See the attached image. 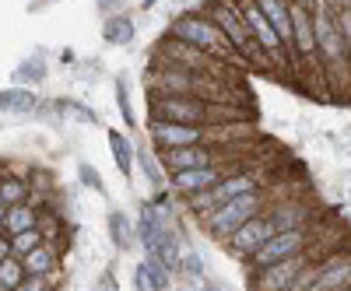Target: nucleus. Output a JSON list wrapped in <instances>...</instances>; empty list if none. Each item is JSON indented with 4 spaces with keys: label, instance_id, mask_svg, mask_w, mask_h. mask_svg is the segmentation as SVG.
I'll return each mask as SVG.
<instances>
[{
    "label": "nucleus",
    "instance_id": "f257e3e1",
    "mask_svg": "<svg viewBox=\"0 0 351 291\" xmlns=\"http://www.w3.org/2000/svg\"><path fill=\"white\" fill-rule=\"evenodd\" d=\"M313 28H316V53H319V71L330 95H351V64H348V46L337 28V4L334 0H316L313 4Z\"/></svg>",
    "mask_w": 351,
    "mask_h": 291
},
{
    "label": "nucleus",
    "instance_id": "9d476101",
    "mask_svg": "<svg viewBox=\"0 0 351 291\" xmlns=\"http://www.w3.org/2000/svg\"><path fill=\"white\" fill-rule=\"evenodd\" d=\"M232 172H239L236 165H221V162H211L204 168H186V172H176L172 176V193L176 197H193V193H208L215 190L225 176H232Z\"/></svg>",
    "mask_w": 351,
    "mask_h": 291
},
{
    "label": "nucleus",
    "instance_id": "20e7f679",
    "mask_svg": "<svg viewBox=\"0 0 351 291\" xmlns=\"http://www.w3.org/2000/svg\"><path fill=\"white\" fill-rule=\"evenodd\" d=\"M271 207V193H267V186L263 190H253V193H243V197H232V200H225L221 207L204 221L208 225V231L215 239H221V242H228L232 239V231H239L250 218H256V214H263Z\"/></svg>",
    "mask_w": 351,
    "mask_h": 291
},
{
    "label": "nucleus",
    "instance_id": "dca6fc26",
    "mask_svg": "<svg viewBox=\"0 0 351 291\" xmlns=\"http://www.w3.org/2000/svg\"><path fill=\"white\" fill-rule=\"evenodd\" d=\"M165 236V221H162V211L152 207V203H144L141 207V221H137V239L144 246V253H148L158 239Z\"/></svg>",
    "mask_w": 351,
    "mask_h": 291
},
{
    "label": "nucleus",
    "instance_id": "423d86ee",
    "mask_svg": "<svg viewBox=\"0 0 351 291\" xmlns=\"http://www.w3.org/2000/svg\"><path fill=\"white\" fill-rule=\"evenodd\" d=\"M319 236V225L316 228H288V231H274V236L263 242L253 256H250V267L253 270H263L271 264H281V260H291L309 249V242Z\"/></svg>",
    "mask_w": 351,
    "mask_h": 291
},
{
    "label": "nucleus",
    "instance_id": "bb28decb",
    "mask_svg": "<svg viewBox=\"0 0 351 291\" xmlns=\"http://www.w3.org/2000/svg\"><path fill=\"white\" fill-rule=\"evenodd\" d=\"M141 267H144V274H148V284H152V291H169V288H172V274H169V270L158 264V260H152V256H148Z\"/></svg>",
    "mask_w": 351,
    "mask_h": 291
},
{
    "label": "nucleus",
    "instance_id": "4c0bfd02",
    "mask_svg": "<svg viewBox=\"0 0 351 291\" xmlns=\"http://www.w3.org/2000/svg\"><path fill=\"white\" fill-rule=\"evenodd\" d=\"M4 214H8V203H4V200H0V221H4Z\"/></svg>",
    "mask_w": 351,
    "mask_h": 291
},
{
    "label": "nucleus",
    "instance_id": "cd10ccee",
    "mask_svg": "<svg viewBox=\"0 0 351 291\" xmlns=\"http://www.w3.org/2000/svg\"><path fill=\"white\" fill-rule=\"evenodd\" d=\"M21 281H25V267H21V260H18V256H8L4 264H0V284H4L8 291H14Z\"/></svg>",
    "mask_w": 351,
    "mask_h": 291
},
{
    "label": "nucleus",
    "instance_id": "c85d7f7f",
    "mask_svg": "<svg viewBox=\"0 0 351 291\" xmlns=\"http://www.w3.org/2000/svg\"><path fill=\"white\" fill-rule=\"evenodd\" d=\"M337 28H341V36H344L348 64H351V0H341V4H337Z\"/></svg>",
    "mask_w": 351,
    "mask_h": 291
},
{
    "label": "nucleus",
    "instance_id": "a211bd4d",
    "mask_svg": "<svg viewBox=\"0 0 351 291\" xmlns=\"http://www.w3.org/2000/svg\"><path fill=\"white\" fill-rule=\"evenodd\" d=\"M148 256H152V260H158V264H162L169 274H172V270H180V264H183V249H180V239H176L172 231L165 228V236H162V239H158V242L148 249Z\"/></svg>",
    "mask_w": 351,
    "mask_h": 291
},
{
    "label": "nucleus",
    "instance_id": "7c9ffc66",
    "mask_svg": "<svg viewBox=\"0 0 351 291\" xmlns=\"http://www.w3.org/2000/svg\"><path fill=\"white\" fill-rule=\"evenodd\" d=\"M180 267H183V270H186V274H190L193 281H204V260H200L197 253H186Z\"/></svg>",
    "mask_w": 351,
    "mask_h": 291
},
{
    "label": "nucleus",
    "instance_id": "aec40b11",
    "mask_svg": "<svg viewBox=\"0 0 351 291\" xmlns=\"http://www.w3.org/2000/svg\"><path fill=\"white\" fill-rule=\"evenodd\" d=\"M39 214L32 203H18V207H8L4 214V231L8 236H18V231H28V228H39Z\"/></svg>",
    "mask_w": 351,
    "mask_h": 291
},
{
    "label": "nucleus",
    "instance_id": "0eeeda50",
    "mask_svg": "<svg viewBox=\"0 0 351 291\" xmlns=\"http://www.w3.org/2000/svg\"><path fill=\"white\" fill-rule=\"evenodd\" d=\"M232 4L239 8V18H243V25H246V32H250V39L267 53V60L274 64V71H281L285 64H288V53H285V42L278 39V32L271 28V21L260 14V8H256V0H232ZM288 71H291V64H288Z\"/></svg>",
    "mask_w": 351,
    "mask_h": 291
},
{
    "label": "nucleus",
    "instance_id": "f3484780",
    "mask_svg": "<svg viewBox=\"0 0 351 291\" xmlns=\"http://www.w3.org/2000/svg\"><path fill=\"white\" fill-rule=\"evenodd\" d=\"M109 151H112L116 168H120L123 176L130 179V176H134V162H137V148L130 144V137L120 134V130H109Z\"/></svg>",
    "mask_w": 351,
    "mask_h": 291
},
{
    "label": "nucleus",
    "instance_id": "ea45409f",
    "mask_svg": "<svg viewBox=\"0 0 351 291\" xmlns=\"http://www.w3.org/2000/svg\"><path fill=\"white\" fill-rule=\"evenodd\" d=\"M0 236H8V231H4V221H0Z\"/></svg>",
    "mask_w": 351,
    "mask_h": 291
},
{
    "label": "nucleus",
    "instance_id": "473e14b6",
    "mask_svg": "<svg viewBox=\"0 0 351 291\" xmlns=\"http://www.w3.org/2000/svg\"><path fill=\"white\" fill-rule=\"evenodd\" d=\"M14 291H49V288H46V281H43V277H25Z\"/></svg>",
    "mask_w": 351,
    "mask_h": 291
},
{
    "label": "nucleus",
    "instance_id": "2eb2a0df",
    "mask_svg": "<svg viewBox=\"0 0 351 291\" xmlns=\"http://www.w3.org/2000/svg\"><path fill=\"white\" fill-rule=\"evenodd\" d=\"M260 14L271 21V28L278 32V39L285 42V53H288V64H291V4L288 0H256Z\"/></svg>",
    "mask_w": 351,
    "mask_h": 291
},
{
    "label": "nucleus",
    "instance_id": "4be33fe9",
    "mask_svg": "<svg viewBox=\"0 0 351 291\" xmlns=\"http://www.w3.org/2000/svg\"><path fill=\"white\" fill-rule=\"evenodd\" d=\"M36 92H28V88H8V92H0V112H32L36 109Z\"/></svg>",
    "mask_w": 351,
    "mask_h": 291
},
{
    "label": "nucleus",
    "instance_id": "b1692460",
    "mask_svg": "<svg viewBox=\"0 0 351 291\" xmlns=\"http://www.w3.org/2000/svg\"><path fill=\"white\" fill-rule=\"evenodd\" d=\"M137 165H141V172H144V179H148L152 190L165 186V168H162L158 155H148V148H137Z\"/></svg>",
    "mask_w": 351,
    "mask_h": 291
},
{
    "label": "nucleus",
    "instance_id": "412c9836",
    "mask_svg": "<svg viewBox=\"0 0 351 291\" xmlns=\"http://www.w3.org/2000/svg\"><path fill=\"white\" fill-rule=\"evenodd\" d=\"M56 264V253L43 242L39 249H32L28 256H21V267H25V277H46Z\"/></svg>",
    "mask_w": 351,
    "mask_h": 291
},
{
    "label": "nucleus",
    "instance_id": "f704fd0d",
    "mask_svg": "<svg viewBox=\"0 0 351 291\" xmlns=\"http://www.w3.org/2000/svg\"><path fill=\"white\" fill-rule=\"evenodd\" d=\"M134 288H137V291H152V284H148V274H144V267H137V270H134Z\"/></svg>",
    "mask_w": 351,
    "mask_h": 291
},
{
    "label": "nucleus",
    "instance_id": "a19ab883",
    "mask_svg": "<svg viewBox=\"0 0 351 291\" xmlns=\"http://www.w3.org/2000/svg\"><path fill=\"white\" fill-rule=\"evenodd\" d=\"M176 291H190V288H176Z\"/></svg>",
    "mask_w": 351,
    "mask_h": 291
},
{
    "label": "nucleus",
    "instance_id": "79ce46f5",
    "mask_svg": "<svg viewBox=\"0 0 351 291\" xmlns=\"http://www.w3.org/2000/svg\"><path fill=\"white\" fill-rule=\"evenodd\" d=\"M0 291H8V288H4V284H0Z\"/></svg>",
    "mask_w": 351,
    "mask_h": 291
},
{
    "label": "nucleus",
    "instance_id": "c756f323",
    "mask_svg": "<svg viewBox=\"0 0 351 291\" xmlns=\"http://www.w3.org/2000/svg\"><path fill=\"white\" fill-rule=\"evenodd\" d=\"M116 105H120V112H123V123L134 127V109H130V95H127V84L123 81L116 84Z\"/></svg>",
    "mask_w": 351,
    "mask_h": 291
},
{
    "label": "nucleus",
    "instance_id": "2f4dec72",
    "mask_svg": "<svg viewBox=\"0 0 351 291\" xmlns=\"http://www.w3.org/2000/svg\"><path fill=\"white\" fill-rule=\"evenodd\" d=\"M77 172H81V179H84V183H88V186H92V190H95V193H106V186H102V176H99V172H95V168H92V165H81V168H77Z\"/></svg>",
    "mask_w": 351,
    "mask_h": 291
},
{
    "label": "nucleus",
    "instance_id": "ddd939ff",
    "mask_svg": "<svg viewBox=\"0 0 351 291\" xmlns=\"http://www.w3.org/2000/svg\"><path fill=\"white\" fill-rule=\"evenodd\" d=\"M152 140H155V151H172V148H190V144H204V127H190V123H165V120H152Z\"/></svg>",
    "mask_w": 351,
    "mask_h": 291
},
{
    "label": "nucleus",
    "instance_id": "4468645a",
    "mask_svg": "<svg viewBox=\"0 0 351 291\" xmlns=\"http://www.w3.org/2000/svg\"><path fill=\"white\" fill-rule=\"evenodd\" d=\"M158 162L169 176L176 172H186V168H204L211 165V148L208 144H190V148H172V151H158Z\"/></svg>",
    "mask_w": 351,
    "mask_h": 291
},
{
    "label": "nucleus",
    "instance_id": "f8f14e48",
    "mask_svg": "<svg viewBox=\"0 0 351 291\" xmlns=\"http://www.w3.org/2000/svg\"><path fill=\"white\" fill-rule=\"evenodd\" d=\"M271 236H274V225H271V218H267V214H256V218H250L239 231H232V239H228L225 246H228L232 253H236L239 260H250V256H253L263 242L271 239Z\"/></svg>",
    "mask_w": 351,
    "mask_h": 291
},
{
    "label": "nucleus",
    "instance_id": "c9c22d12",
    "mask_svg": "<svg viewBox=\"0 0 351 291\" xmlns=\"http://www.w3.org/2000/svg\"><path fill=\"white\" fill-rule=\"evenodd\" d=\"M11 256V236H0V264Z\"/></svg>",
    "mask_w": 351,
    "mask_h": 291
},
{
    "label": "nucleus",
    "instance_id": "e433bc0d",
    "mask_svg": "<svg viewBox=\"0 0 351 291\" xmlns=\"http://www.w3.org/2000/svg\"><path fill=\"white\" fill-rule=\"evenodd\" d=\"M197 291H225L221 284H215V281H208V277H204V281H197Z\"/></svg>",
    "mask_w": 351,
    "mask_h": 291
},
{
    "label": "nucleus",
    "instance_id": "72a5a7b5",
    "mask_svg": "<svg viewBox=\"0 0 351 291\" xmlns=\"http://www.w3.org/2000/svg\"><path fill=\"white\" fill-rule=\"evenodd\" d=\"M43 74H46V71H43V64H25V67L18 71V77H36V81H39Z\"/></svg>",
    "mask_w": 351,
    "mask_h": 291
},
{
    "label": "nucleus",
    "instance_id": "6ab92c4d",
    "mask_svg": "<svg viewBox=\"0 0 351 291\" xmlns=\"http://www.w3.org/2000/svg\"><path fill=\"white\" fill-rule=\"evenodd\" d=\"M106 225H109V239H112V246L120 249V253H127V249L134 246V239H137V228L130 225V218H127L123 211H109Z\"/></svg>",
    "mask_w": 351,
    "mask_h": 291
},
{
    "label": "nucleus",
    "instance_id": "7ed1b4c3",
    "mask_svg": "<svg viewBox=\"0 0 351 291\" xmlns=\"http://www.w3.org/2000/svg\"><path fill=\"white\" fill-rule=\"evenodd\" d=\"M204 14H208V18L221 28V36L232 42V49H236L239 56H246L250 67L274 71V64L267 60V53H263V49L250 39L246 25H243V18H239V8L232 4V0H208V4H204Z\"/></svg>",
    "mask_w": 351,
    "mask_h": 291
},
{
    "label": "nucleus",
    "instance_id": "6e6552de",
    "mask_svg": "<svg viewBox=\"0 0 351 291\" xmlns=\"http://www.w3.org/2000/svg\"><path fill=\"white\" fill-rule=\"evenodd\" d=\"M155 56H162V60H169V64H176V67H186V71H193V74L232 77V74H228V64H221V60H215L211 53H204V49H197V46H190V42H180V39H172V36L162 39V46H158Z\"/></svg>",
    "mask_w": 351,
    "mask_h": 291
},
{
    "label": "nucleus",
    "instance_id": "58836bf2",
    "mask_svg": "<svg viewBox=\"0 0 351 291\" xmlns=\"http://www.w3.org/2000/svg\"><path fill=\"white\" fill-rule=\"evenodd\" d=\"M141 4H144V8H155V0H141Z\"/></svg>",
    "mask_w": 351,
    "mask_h": 291
},
{
    "label": "nucleus",
    "instance_id": "5701e85b",
    "mask_svg": "<svg viewBox=\"0 0 351 291\" xmlns=\"http://www.w3.org/2000/svg\"><path fill=\"white\" fill-rule=\"evenodd\" d=\"M102 36H106V42H112V46H127V42L134 39V21H130L127 14H112V18L106 21V28H102Z\"/></svg>",
    "mask_w": 351,
    "mask_h": 291
},
{
    "label": "nucleus",
    "instance_id": "1a4fd4ad",
    "mask_svg": "<svg viewBox=\"0 0 351 291\" xmlns=\"http://www.w3.org/2000/svg\"><path fill=\"white\" fill-rule=\"evenodd\" d=\"M306 267H313L309 256L299 253V256H291V260H281V264H271V267L256 270L250 284H253V291H291V288H295V281L306 274Z\"/></svg>",
    "mask_w": 351,
    "mask_h": 291
},
{
    "label": "nucleus",
    "instance_id": "f03ea898",
    "mask_svg": "<svg viewBox=\"0 0 351 291\" xmlns=\"http://www.w3.org/2000/svg\"><path fill=\"white\" fill-rule=\"evenodd\" d=\"M169 36L180 39V42H190V46H197V49H204V53H211L215 60H221V64H228V67H232V64L250 67V60L232 49V42L221 36V28H218L208 14H204V11L180 14V18L169 25Z\"/></svg>",
    "mask_w": 351,
    "mask_h": 291
},
{
    "label": "nucleus",
    "instance_id": "393cba45",
    "mask_svg": "<svg viewBox=\"0 0 351 291\" xmlns=\"http://www.w3.org/2000/svg\"><path fill=\"white\" fill-rule=\"evenodd\" d=\"M0 200H4L8 207L28 203V183L21 176H4V179H0Z\"/></svg>",
    "mask_w": 351,
    "mask_h": 291
},
{
    "label": "nucleus",
    "instance_id": "a878e982",
    "mask_svg": "<svg viewBox=\"0 0 351 291\" xmlns=\"http://www.w3.org/2000/svg\"><path fill=\"white\" fill-rule=\"evenodd\" d=\"M46 242V236H43V228H28V231H18V236H11V256H28L32 249H39Z\"/></svg>",
    "mask_w": 351,
    "mask_h": 291
},
{
    "label": "nucleus",
    "instance_id": "9b49d317",
    "mask_svg": "<svg viewBox=\"0 0 351 291\" xmlns=\"http://www.w3.org/2000/svg\"><path fill=\"white\" fill-rule=\"evenodd\" d=\"M274 231H288V228H316L319 225V214L313 211L309 200H299V197H285V200H274L267 211Z\"/></svg>",
    "mask_w": 351,
    "mask_h": 291
},
{
    "label": "nucleus",
    "instance_id": "39448f33",
    "mask_svg": "<svg viewBox=\"0 0 351 291\" xmlns=\"http://www.w3.org/2000/svg\"><path fill=\"white\" fill-rule=\"evenodd\" d=\"M148 120L208 127L211 123V102L193 99V95H148Z\"/></svg>",
    "mask_w": 351,
    "mask_h": 291
}]
</instances>
